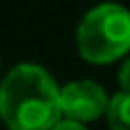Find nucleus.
<instances>
[{"instance_id": "nucleus-1", "label": "nucleus", "mask_w": 130, "mask_h": 130, "mask_svg": "<svg viewBox=\"0 0 130 130\" xmlns=\"http://www.w3.org/2000/svg\"><path fill=\"white\" fill-rule=\"evenodd\" d=\"M59 119V85L48 69L21 62L2 75L0 121L7 130H50Z\"/></svg>"}, {"instance_id": "nucleus-2", "label": "nucleus", "mask_w": 130, "mask_h": 130, "mask_svg": "<svg viewBox=\"0 0 130 130\" xmlns=\"http://www.w3.org/2000/svg\"><path fill=\"white\" fill-rule=\"evenodd\" d=\"M75 48L87 64H112L130 53V9L119 2H98L75 27Z\"/></svg>"}, {"instance_id": "nucleus-3", "label": "nucleus", "mask_w": 130, "mask_h": 130, "mask_svg": "<svg viewBox=\"0 0 130 130\" xmlns=\"http://www.w3.org/2000/svg\"><path fill=\"white\" fill-rule=\"evenodd\" d=\"M107 91L103 85L94 80H71L64 87H59V112L62 119L75 121V123H91L101 117H105L107 110Z\"/></svg>"}, {"instance_id": "nucleus-4", "label": "nucleus", "mask_w": 130, "mask_h": 130, "mask_svg": "<svg viewBox=\"0 0 130 130\" xmlns=\"http://www.w3.org/2000/svg\"><path fill=\"white\" fill-rule=\"evenodd\" d=\"M105 121L110 130H130V94L117 91L110 96Z\"/></svg>"}, {"instance_id": "nucleus-5", "label": "nucleus", "mask_w": 130, "mask_h": 130, "mask_svg": "<svg viewBox=\"0 0 130 130\" xmlns=\"http://www.w3.org/2000/svg\"><path fill=\"white\" fill-rule=\"evenodd\" d=\"M117 80H119V91L130 94V55L121 62L119 73H117Z\"/></svg>"}, {"instance_id": "nucleus-6", "label": "nucleus", "mask_w": 130, "mask_h": 130, "mask_svg": "<svg viewBox=\"0 0 130 130\" xmlns=\"http://www.w3.org/2000/svg\"><path fill=\"white\" fill-rule=\"evenodd\" d=\"M50 130H89V128H87V126H82V123L69 121V119H59V121H57Z\"/></svg>"}, {"instance_id": "nucleus-7", "label": "nucleus", "mask_w": 130, "mask_h": 130, "mask_svg": "<svg viewBox=\"0 0 130 130\" xmlns=\"http://www.w3.org/2000/svg\"><path fill=\"white\" fill-rule=\"evenodd\" d=\"M0 71H2V59H0Z\"/></svg>"}]
</instances>
